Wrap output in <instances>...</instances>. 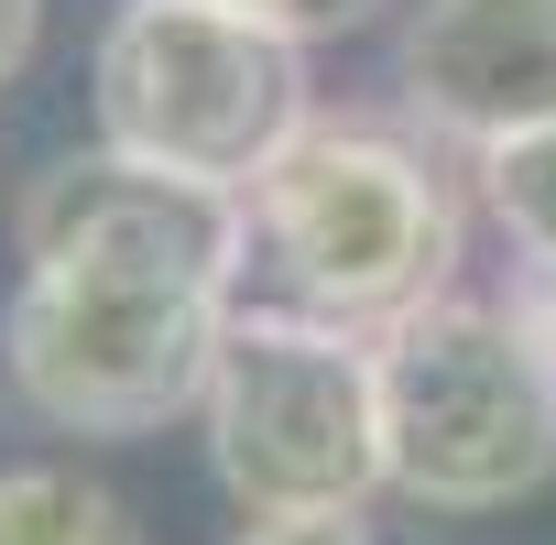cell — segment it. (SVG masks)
Returning a JSON list of instances; mask_svg holds the SVG:
<instances>
[{
  "instance_id": "cell-1",
  "label": "cell",
  "mask_w": 556,
  "mask_h": 545,
  "mask_svg": "<svg viewBox=\"0 0 556 545\" xmlns=\"http://www.w3.org/2000/svg\"><path fill=\"white\" fill-rule=\"evenodd\" d=\"M251 207L229 186L66 153L23 197V284L0 306V371L55 436H153L197 415L240 306Z\"/></svg>"
},
{
  "instance_id": "cell-2",
  "label": "cell",
  "mask_w": 556,
  "mask_h": 545,
  "mask_svg": "<svg viewBox=\"0 0 556 545\" xmlns=\"http://www.w3.org/2000/svg\"><path fill=\"white\" fill-rule=\"evenodd\" d=\"M251 240L273 251L285 295L306 317H339L361 339H382L393 317L458 295V186L437 175V153L393 121H306L285 153L251 175Z\"/></svg>"
},
{
  "instance_id": "cell-3",
  "label": "cell",
  "mask_w": 556,
  "mask_h": 545,
  "mask_svg": "<svg viewBox=\"0 0 556 545\" xmlns=\"http://www.w3.org/2000/svg\"><path fill=\"white\" fill-rule=\"evenodd\" d=\"M382 491L415 512H502L556 480V350L523 306L437 295L371 339Z\"/></svg>"
},
{
  "instance_id": "cell-4",
  "label": "cell",
  "mask_w": 556,
  "mask_h": 545,
  "mask_svg": "<svg viewBox=\"0 0 556 545\" xmlns=\"http://www.w3.org/2000/svg\"><path fill=\"white\" fill-rule=\"evenodd\" d=\"M207 469L251 523H306V512H371L382 491V393L371 339L306 306H229L207 393Z\"/></svg>"
},
{
  "instance_id": "cell-5",
  "label": "cell",
  "mask_w": 556,
  "mask_h": 545,
  "mask_svg": "<svg viewBox=\"0 0 556 545\" xmlns=\"http://www.w3.org/2000/svg\"><path fill=\"white\" fill-rule=\"evenodd\" d=\"M88 110H99L110 153L229 186V197H251V175L317 121L306 45L229 23L207 0H131V12H110L99 66H88Z\"/></svg>"
},
{
  "instance_id": "cell-6",
  "label": "cell",
  "mask_w": 556,
  "mask_h": 545,
  "mask_svg": "<svg viewBox=\"0 0 556 545\" xmlns=\"http://www.w3.org/2000/svg\"><path fill=\"white\" fill-rule=\"evenodd\" d=\"M393 88L437 142H513L556 121V0H415L393 34Z\"/></svg>"
},
{
  "instance_id": "cell-7",
  "label": "cell",
  "mask_w": 556,
  "mask_h": 545,
  "mask_svg": "<svg viewBox=\"0 0 556 545\" xmlns=\"http://www.w3.org/2000/svg\"><path fill=\"white\" fill-rule=\"evenodd\" d=\"M0 545H142V523L88 469H0Z\"/></svg>"
},
{
  "instance_id": "cell-8",
  "label": "cell",
  "mask_w": 556,
  "mask_h": 545,
  "mask_svg": "<svg viewBox=\"0 0 556 545\" xmlns=\"http://www.w3.org/2000/svg\"><path fill=\"white\" fill-rule=\"evenodd\" d=\"M480 207L523 251V284L556 295V121H534V131H513V142L480 153Z\"/></svg>"
},
{
  "instance_id": "cell-9",
  "label": "cell",
  "mask_w": 556,
  "mask_h": 545,
  "mask_svg": "<svg viewBox=\"0 0 556 545\" xmlns=\"http://www.w3.org/2000/svg\"><path fill=\"white\" fill-rule=\"evenodd\" d=\"M207 12L262 23V34H285V45H328V34H361L382 0H207Z\"/></svg>"
},
{
  "instance_id": "cell-10",
  "label": "cell",
  "mask_w": 556,
  "mask_h": 545,
  "mask_svg": "<svg viewBox=\"0 0 556 545\" xmlns=\"http://www.w3.org/2000/svg\"><path fill=\"white\" fill-rule=\"evenodd\" d=\"M240 545H404V534L371 512H306V523H251Z\"/></svg>"
},
{
  "instance_id": "cell-11",
  "label": "cell",
  "mask_w": 556,
  "mask_h": 545,
  "mask_svg": "<svg viewBox=\"0 0 556 545\" xmlns=\"http://www.w3.org/2000/svg\"><path fill=\"white\" fill-rule=\"evenodd\" d=\"M34 34H45V0H0V88L34 66Z\"/></svg>"
},
{
  "instance_id": "cell-12",
  "label": "cell",
  "mask_w": 556,
  "mask_h": 545,
  "mask_svg": "<svg viewBox=\"0 0 556 545\" xmlns=\"http://www.w3.org/2000/svg\"><path fill=\"white\" fill-rule=\"evenodd\" d=\"M513 306H523V317H534V339H545V350H556V295H534V284H523V295H513Z\"/></svg>"
}]
</instances>
